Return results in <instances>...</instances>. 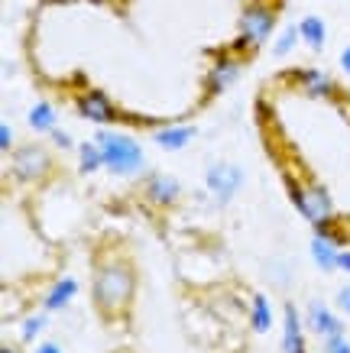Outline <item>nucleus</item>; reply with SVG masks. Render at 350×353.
<instances>
[{"label": "nucleus", "mask_w": 350, "mask_h": 353, "mask_svg": "<svg viewBox=\"0 0 350 353\" xmlns=\"http://www.w3.org/2000/svg\"><path fill=\"white\" fill-rule=\"evenodd\" d=\"M133 285H137V279L127 263H120V259L104 263L95 279V305L104 314H120L133 299Z\"/></svg>", "instance_id": "obj_1"}, {"label": "nucleus", "mask_w": 350, "mask_h": 353, "mask_svg": "<svg viewBox=\"0 0 350 353\" xmlns=\"http://www.w3.org/2000/svg\"><path fill=\"white\" fill-rule=\"evenodd\" d=\"M95 139L101 146V152H104V169H110L114 175H137V172H143L146 156H143V146L133 137L101 130Z\"/></svg>", "instance_id": "obj_2"}, {"label": "nucleus", "mask_w": 350, "mask_h": 353, "mask_svg": "<svg viewBox=\"0 0 350 353\" xmlns=\"http://www.w3.org/2000/svg\"><path fill=\"white\" fill-rule=\"evenodd\" d=\"M10 169L20 182H39L46 172L52 169V159H49V152H46L43 146L26 143V146L10 152Z\"/></svg>", "instance_id": "obj_3"}, {"label": "nucleus", "mask_w": 350, "mask_h": 353, "mask_svg": "<svg viewBox=\"0 0 350 353\" xmlns=\"http://www.w3.org/2000/svg\"><path fill=\"white\" fill-rule=\"evenodd\" d=\"M204 182H208V192L214 194V201L227 204L244 185V169L233 165V162H214V165H208Z\"/></svg>", "instance_id": "obj_4"}, {"label": "nucleus", "mask_w": 350, "mask_h": 353, "mask_svg": "<svg viewBox=\"0 0 350 353\" xmlns=\"http://www.w3.org/2000/svg\"><path fill=\"white\" fill-rule=\"evenodd\" d=\"M273 26H276V10H273L269 3H253V7H246L244 17H240V36L250 39L253 49L269 39Z\"/></svg>", "instance_id": "obj_5"}, {"label": "nucleus", "mask_w": 350, "mask_h": 353, "mask_svg": "<svg viewBox=\"0 0 350 353\" xmlns=\"http://www.w3.org/2000/svg\"><path fill=\"white\" fill-rule=\"evenodd\" d=\"M340 246H344V240L338 234H331V227H321L318 234H315V240H311V259H315V266L321 272H334L338 269Z\"/></svg>", "instance_id": "obj_6"}, {"label": "nucleus", "mask_w": 350, "mask_h": 353, "mask_svg": "<svg viewBox=\"0 0 350 353\" xmlns=\"http://www.w3.org/2000/svg\"><path fill=\"white\" fill-rule=\"evenodd\" d=\"M143 194H146V201H153L156 208H169V204L179 201L182 185H179V179H172V175H162V172H156V175H149V179H146V185H143Z\"/></svg>", "instance_id": "obj_7"}, {"label": "nucleus", "mask_w": 350, "mask_h": 353, "mask_svg": "<svg viewBox=\"0 0 350 353\" xmlns=\"http://www.w3.org/2000/svg\"><path fill=\"white\" fill-rule=\"evenodd\" d=\"M78 114L85 120H95V123H114L117 120V110L104 91H85L78 97Z\"/></svg>", "instance_id": "obj_8"}, {"label": "nucleus", "mask_w": 350, "mask_h": 353, "mask_svg": "<svg viewBox=\"0 0 350 353\" xmlns=\"http://www.w3.org/2000/svg\"><path fill=\"white\" fill-rule=\"evenodd\" d=\"M240 75V62L233 59V55H224L217 62L211 65V72H208V94H221L224 88L233 85V78Z\"/></svg>", "instance_id": "obj_9"}, {"label": "nucleus", "mask_w": 350, "mask_h": 353, "mask_svg": "<svg viewBox=\"0 0 350 353\" xmlns=\"http://www.w3.org/2000/svg\"><path fill=\"white\" fill-rule=\"evenodd\" d=\"M282 350H286V353H305L302 318H298V308L292 305V301L286 305V324H282Z\"/></svg>", "instance_id": "obj_10"}, {"label": "nucleus", "mask_w": 350, "mask_h": 353, "mask_svg": "<svg viewBox=\"0 0 350 353\" xmlns=\"http://www.w3.org/2000/svg\"><path fill=\"white\" fill-rule=\"evenodd\" d=\"M308 324H311V331L321 334V337L344 334V324H340L338 318L328 311V305H321V301H311V305H308Z\"/></svg>", "instance_id": "obj_11"}, {"label": "nucleus", "mask_w": 350, "mask_h": 353, "mask_svg": "<svg viewBox=\"0 0 350 353\" xmlns=\"http://www.w3.org/2000/svg\"><path fill=\"white\" fill-rule=\"evenodd\" d=\"M153 139L159 143V150L166 152H179L185 150L191 139H195V127H166V130H156Z\"/></svg>", "instance_id": "obj_12"}, {"label": "nucleus", "mask_w": 350, "mask_h": 353, "mask_svg": "<svg viewBox=\"0 0 350 353\" xmlns=\"http://www.w3.org/2000/svg\"><path fill=\"white\" fill-rule=\"evenodd\" d=\"M295 78L302 81L305 94H311V97H328L334 91V78L318 72V68H302V72H295Z\"/></svg>", "instance_id": "obj_13"}, {"label": "nucleus", "mask_w": 350, "mask_h": 353, "mask_svg": "<svg viewBox=\"0 0 350 353\" xmlns=\"http://www.w3.org/2000/svg\"><path fill=\"white\" fill-rule=\"evenodd\" d=\"M298 36H302V43H305L308 49L318 52L321 46H324V39H328V26H324L321 17H305V20L298 23Z\"/></svg>", "instance_id": "obj_14"}, {"label": "nucleus", "mask_w": 350, "mask_h": 353, "mask_svg": "<svg viewBox=\"0 0 350 353\" xmlns=\"http://www.w3.org/2000/svg\"><path fill=\"white\" fill-rule=\"evenodd\" d=\"M75 292H78V282L75 279H59L52 285V292L46 295V301H43V308L46 311H59V308H65L68 301L75 299Z\"/></svg>", "instance_id": "obj_15"}, {"label": "nucleus", "mask_w": 350, "mask_h": 353, "mask_svg": "<svg viewBox=\"0 0 350 353\" xmlns=\"http://www.w3.org/2000/svg\"><path fill=\"white\" fill-rule=\"evenodd\" d=\"M55 108L52 104H46V101H39V104H32L30 108V127L36 130V133H52L55 130Z\"/></svg>", "instance_id": "obj_16"}, {"label": "nucleus", "mask_w": 350, "mask_h": 353, "mask_svg": "<svg viewBox=\"0 0 350 353\" xmlns=\"http://www.w3.org/2000/svg\"><path fill=\"white\" fill-rule=\"evenodd\" d=\"M250 324H253L256 334L269 331V324H273V311H269V299H266V295H253V301H250Z\"/></svg>", "instance_id": "obj_17"}, {"label": "nucleus", "mask_w": 350, "mask_h": 353, "mask_svg": "<svg viewBox=\"0 0 350 353\" xmlns=\"http://www.w3.org/2000/svg\"><path fill=\"white\" fill-rule=\"evenodd\" d=\"M78 169L85 172V175H91V172H97L101 165H104V152H101V146H97V139H91V143H81L78 146Z\"/></svg>", "instance_id": "obj_18"}, {"label": "nucleus", "mask_w": 350, "mask_h": 353, "mask_svg": "<svg viewBox=\"0 0 350 353\" xmlns=\"http://www.w3.org/2000/svg\"><path fill=\"white\" fill-rule=\"evenodd\" d=\"M298 39H302V36H298V26H289V30L279 36V43L273 46V52H276V55H289L292 49H295Z\"/></svg>", "instance_id": "obj_19"}, {"label": "nucleus", "mask_w": 350, "mask_h": 353, "mask_svg": "<svg viewBox=\"0 0 350 353\" xmlns=\"http://www.w3.org/2000/svg\"><path fill=\"white\" fill-rule=\"evenodd\" d=\"M46 314H32V318H26L23 321V341H36L39 337V331H46Z\"/></svg>", "instance_id": "obj_20"}, {"label": "nucleus", "mask_w": 350, "mask_h": 353, "mask_svg": "<svg viewBox=\"0 0 350 353\" xmlns=\"http://www.w3.org/2000/svg\"><path fill=\"white\" fill-rule=\"evenodd\" d=\"M324 353H350V343L344 334H331L324 337Z\"/></svg>", "instance_id": "obj_21"}, {"label": "nucleus", "mask_w": 350, "mask_h": 353, "mask_svg": "<svg viewBox=\"0 0 350 353\" xmlns=\"http://www.w3.org/2000/svg\"><path fill=\"white\" fill-rule=\"evenodd\" d=\"M49 137H52V143H55V146H59V150H72V146H75V143H72V137H68L65 130H59V127H55L52 133H49Z\"/></svg>", "instance_id": "obj_22"}, {"label": "nucleus", "mask_w": 350, "mask_h": 353, "mask_svg": "<svg viewBox=\"0 0 350 353\" xmlns=\"http://www.w3.org/2000/svg\"><path fill=\"white\" fill-rule=\"evenodd\" d=\"M0 150L13 152V127L10 123H3V127H0Z\"/></svg>", "instance_id": "obj_23"}, {"label": "nucleus", "mask_w": 350, "mask_h": 353, "mask_svg": "<svg viewBox=\"0 0 350 353\" xmlns=\"http://www.w3.org/2000/svg\"><path fill=\"white\" fill-rule=\"evenodd\" d=\"M338 308L350 314V285H344V289L338 292Z\"/></svg>", "instance_id": "obj_24"}, {"label": "nucleus", "mask_w": 350, "mask_h": 353, "mask_svg": "<svg viewBox=\"0 0 350 353\" xmlns=\"http://www.w3.org/2000/svg\"><path fill=\"white\" fill-rule=\"evenodd\" d=\"M338 269H340V272H350V250H340V256H338Z\"/></svg>", "instance_id": "obj_25"}, {"label": "nucleus", "mask_w": 350, "mask_h": 353, "mask_svg": "<svg viewBox=\"0 0 350 353\" xmlns=\"http://www.w3.org/2000/svg\"><path fill=\"white\" fill-rule=\"evenodd\" d=\"M36 353H62V347H59V343H39Z\"/></svg>", "instance_id": "obj_26"}, {"label": "nucleus", "mask_w": 350, "mask_h": 353, "mask_svg": "<svg viewBox=\"0 0 350 353\" xmlns=\"http://www.w3.org/2000/svg\"><path fill=\"white\" fill-rule=\"evenodd\" d=\"M340 68H344V72L350 75V46L344 49V52H340Z\"/></svg>", "instance_id": "obj_27"}, {"label": "nucleus", "mask_w": 350, "mask_h": 353, "mask_svg": "<svg viewBox=\"0 0 350 353\" xmlns=\"http://www.w3.org/2000/svg\"><path fill=\"white\" fill-rule=\"evenodd\" d=\"M0 353H20V350H13V347H0Z\"/></svg>", "instance_id": "obj_28"}]
</instances>
